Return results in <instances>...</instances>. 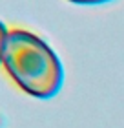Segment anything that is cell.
Wrapping results in <instances>:
<instances>
[{
  "mask_svg": "<svg viewBox=\"0 0 124 128\" xmlns=\"http://www.w3.org/2000/svg\"><path fill=\"white\" fill-rule=\"evenodd\" d=\"M2 66L22 92L37 99L55 97L64 82L58 55L48 42L26 30H9Z\"/></svg>",
  "mask_w": 124,
  "mask_h": 128,
  "instance_id": "cell-1",
  "label": "cell"
},
{
  "mask_svg": "<svg viewBox=\"0 0 124 128\" xmlns=\"http://www.w3.org/2000/svg\"><path fill=\"white\" fill-rule=\"evenodd\" d=\"M7 35H9L7 26L0 20V66H2V57H4V50H5V40H7Z\"/></svg>",
  "mask_w": 124,
  "mask_h": 128,
  "instance_id": "cell-2",
  "label": "cell"
},
{
  "mask_svg": "<svg viewBox=\"0 0 124 128\" xmlns=\"http://www.w3.org/2000/svg\"><path fill=\"white\" fill-rule=\"evenodd\" d=\"M73 4H80V6H99V4H106L111 0H69Z\"/></svg>",
  "mask_w": 124,
  "mask_h": 128,
  "instance_id": "cell-3",
  "label": "cell"
}]
</instances>
